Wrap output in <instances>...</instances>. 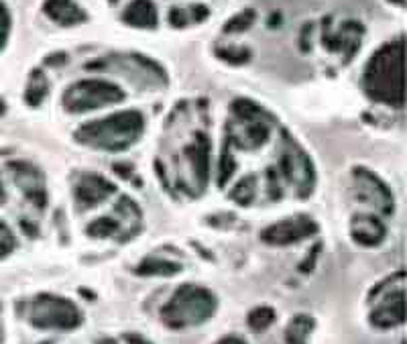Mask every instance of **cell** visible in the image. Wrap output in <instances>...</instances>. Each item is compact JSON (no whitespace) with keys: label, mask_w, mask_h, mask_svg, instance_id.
<instances>
[{"label":"cell","mask_w":407,"mask_h":344,"mask_svg":"<svg viewBox=\"0 0 407 344\" xmlns=\"http://www.w3.org/2000/svg\"><path fill=\"white\" fill-rule=\"evenodd\" d=\"M364 90L383 104L403 106L406 100V41L381 47L364 70Z\"/></svg>","instance_id":"6da1fadb"},{"label":"cell","mask_w":407,"mask_h":344,"mask_svg":"<svg viewBox=\"0 0 407 344\" xmlns=\"http://www.w3.org/2000/svg\"><path fill=\"white\" fill-rule=\"evenodd\" d=\"M143 131V117L135 110L112 114L108 119L86 122L76 133L77 141L96 149L122 151L131 147Z\"/></svg>","instance_id":"7a4b0ae2"},{"label":"cell","mask_w":407,"mask_h":344,"mask_svg":"<svg viewBox=\"0 0 407 344\" xmlns=\"http://www.w3.org/2000/svg\"><path fill=\"white\" fill-rule=\"evenodd\" d=\"M216 310V298L197 285H183L161 310V318L169 328H188L206 322Z\"/></svg>","instance_id":"3957f363"},{"label":"cell","mask_w":407,"mask_h":344,"mask_svg":"<svg viewBox=\"0 0 407 344\" xmlns=\"http://www.w3.org/2000/svg\"><path fill=\"white\" fill-rule=\"evenodd\" d=\"M122 98L124 92L119 86L102 80H86L67 88V92L63 94V106L67 112H86L94 108L116 104Z\"/></svg>","instance_id":"277c9868"},{"label":"cell","mask_w":407,"mask_h":344,"mask_svg":"<svg viewBox=\"0 0 407 344\" xmlns=\"http://www.w3.org/2000/svg\"><path fill=\"white\" fill-rule=\"evenodd\" d=\"M29 320L35 328L72 330L82 324V314L70 299L39 296L33 301Z\"/></svg>","instance_id":"5b68a950"},{"label":"cell","mask_w":407,"mask_h":344,"mask_svg":"<svg viewBox=\"0 0 407 344\" xmlns=\"http://www.w3.org/2000/svg\"><path fill=\"white\" fill-rule=\"evenodd\" d=\"M318 230V225L308 218V216H295V218H287L277 225L269 226L263 230V240L275 244V247H283V244H291L298 240L312 237Z\"/></svg>","instance_id":"8992f818"},{"label":"cell","mask_w":407,"mask_h":344,"mask_svg":"<svg viewBox=\"0 0 407 344\" xmlns=\"http://www.w3.org/2000/svg\"><path fill=\"white\" fill-rule=\"evenodd\" d=\"M406 320V294L393 291L379 303L371 314V322L377 328H393Z\"/></svg>","instance_id":"52a82bcc"},{"label":"cell","mask_w":407,"mask_h":344,"mask_svg":"<svg viewBox=\"0 0 407 344\" xmlns=\"http://www.w3.org/2000/svg\"><path fill=\"white\" fill-rule=\"evenodd\" d=\"M110 194H114V186L96 173H86L76 183V200L80 206H96Z\"/></svg>","instance_id":"ba28073f"},{"label":"cell","mask_w":407,"mask_h":344,"mask_svg":"<svg viewBox=\"0 0 407 344\" xmlns=\"http://www.w3.org/2000/svg\"><path fill=\"white\" fill-rule=\"evenodd\" d=\"M352 239L364 247H375L385 237V226L375 216H354L352 218Z\"/></svg>","instance_id":"9c48e42d"},{"label":"cell","mask_w":407,"mask_h":344,"mask_svg":"<svg viewBox=\"0 0 407 344\" xmlns=\"http://www.w3.org/2000/svg\"><path fill=\"white\" fill-rule=\"evenodd\" d=\"M47 16H51L60 25H77L86 21V13L72 0H47L45 2Z\"/></svg>","instance_id":"30bf717a"},{"label":"cell","mask_w":407,"mask_h":344,"mask_svg":"<svg viewBox=\"0 0 407 344\" xmlns=\"http://www.w3.org/2000/svg\"><path fill=\"white\" fill-rule=\"evenodd\" d=\"M281 165H283V173L289 181L298 183V186H312L314 180V171L312 165L308 163V159L302 153H286L281 157Z\"/></svg>","instance_id":"8fae6325"},{"label":"cell","mask_w":407,"mask_h":344,"mask_svg":"<svg viewBox=\"0 0 407 344\" xmlns=\"http://www.w3.org/2000/svg\"><path fill=\"white\" fill-rule=\"evenodd\" d=\"M122 21L133 25V27H141V29H151L157 25V11L151 0H133L124 15Z\"/></svg>","instance_id":"7c38bea8"},{"label":"cell","mask_w":407,"mask_h":344,"mask_svg":"<svg viewBox=\"0 0 407 344\" xmlns=\"http://www.w3.org/2000/svg\"><path fill=\"white\" fill-rule=\"evenodd\" d=\"M180 269V265L169 263V261H145L136 269V273H141V275H173V273H178Z\"/></svg>","instance_id":"4fadbf2b"},{"label":"cell","mask_w":407,"mask_h":344,"mask_svg":"<svg viewBox=\"0 0 407 344\" xmlns=\"http://www.w3.org/2000/svg\"><path fill=\"white\" fill-rule=\"evenodd\" d=\"M273 320H275V312H273L271 308H256L253 310L251 314H249V326L256 332H263L265 328H269L273 324Z\"/></svg>","instance_id":"5bb4252c"},{"label":"cell","mask_w":407,"mask_h":344,"mask_svg":"<svg viewBox=\"0 0 407 344\" xmlns=\"http://www.w3.org/2000/svg\"><path fill=\"white\" fill-rule=\"evenodd\" d=\"M310 330H312V320L300 316V318L293 320V324H291L289 330H287V340L291 344H303L305 334H308Z\"/></svg>","instance_id":"9a60e30c"},{"label":"cell","mask_w":407,"mask_h":344,"mask_svg":"<svg viewBox=\"0 0 407 344\" xmlns=\"http://www.w3.org/2000/svg\"><path fill=\"white\" fill-rule=\"evenodd\" d=\"M45 92H47V82L43 75L35 74L33 75V82H31V86L27 88V100H29V104H39L43 98H45Z\"/></svg>","instance_id":"2e32d148"},{"label":"cell","mask_w":407,"mask_h":344,"mask_svg":"<svg viewBox=\"0 0 407 344\" xmlns=\"http://www.w3.org/2000/svg\"><path fill=\"white\" fill-rule=\"evenodd\" d=\"M232 198H234V202L249 204V202L255 198V178H246V180H242L241 183L234 188Z\"/></svg>","instance_id":"e0dca14e"},{"label":"cell","mask_w":407,"mask_h":344,"mask_svg":"<svg viewBox=\"0 0 407 344\" xmlns=\"http://www.w3.org/2000/svg\"><path fill=\"white\" fill-rule=\"evenodd\" d=\"M253 21H255V11H242L241 15H237L234 18H230L227 23V33H239V31L249 29L251 25H253Z\"/></svg>","instance_id":"ac0fdd59"},{"label":"cell","mask_w":407,"mask_h":344,"mask_svg":"<svg viewBox=\"0 0 407 344\" xmlns=\"http://www.w3.org/2000/svg\"><path fill=\"white\" fill-rule=\"evenodd\" d=\"M116 228H119V222H116V220H112V218H100V220H96L88 230H90V235H94V237H108V235L116 232Z\"/></svg>","instance_id":"d6986e66"},{"label":"cell","mask_w":407,"mask_h":344,"mask_svg":"<svg viewBox=\"0 0 407 344\" xmlns=\"http://www.w3.org/2000/svg\"><path fill=\"white\" fill-rule=\"evenodd\" d=\"M218 55L222 60L230 61V63H244V61L251 58V53L246 49H220Z\"/></svg>","instance_id":"ffe728a7"},{"label":"cell","mask_w":407,"mask_h":344,"mask_svg":"<svg viewBox=\"0 0 407 344\" xmlns=\"http://www.w3.org/2000/svg\"><path fill=\"white\" fill-rule=\"evenodd\" d=\"M232 171H234V159L230 157V153H224L222 155V159H220V176H218V181H220V186H224L228 181V178L232 176Z\"/></svg>","instance_id":"44dd1931"},{"label":"cell","mask_w":407,"mask_h":344,"mask_svg":"<svg viewBox=\"0 0 407 344\" xmlns=\"http://www.w3.org/2000/svg\"><path fill=\"white\" fill-rule=\"evenodd\" d=\"M9 29H11V16L6 13L4 6H0V49L6 43V37H9Z\"/></svg>","instance_id":"7402d4cb"},{"label":"cell","mask_w":407,"mask_h":344,"mask_svg":"<svg viewBox=\"0 0 407 344\" xmlns=\"http://www.w3.org/2000/svg\"><path fill=\"white\" fill-rule=\"evenodd\" d=\"M169 23H171L173 27H185V25H188V13L181 11V9H173V11L169 13Z\"/></svg>","instance_id":"603a6c76"},{"label":"cell","mask_w":407,"mask_h":344,"mask_svg":"<svg viewBox=\"0 0 407 344\" xmlns=\"http://www.w3.org/2000/svg\"><path fill=\"white\" fill-rule=\"evenodd\" d=\"M216 344H246L242 338H237V336H227V338H222V340H218Z\"/></svg>","instance_id":"cb8c5ba5"},{"label":"cell","mask_w":407,"mask_h":344,"mask_svg":"<svg viewBox=\"0 0 407 344\" xmlns=\"http://www.w3.org/2000/svg\"><path fill=\"white\" fill-rule=\"evenodd\" d=\"M126 340H129L131 344H149L147 340H143L141 336H135V334H129V336H126Z\"/></svg>","instance_id":"d4e9b609"},{"label":"cell","mask_w":407,"mask_h":344,"mask_svg":"<svg viewBox=\"0 0 407 344\" xmlns=\"http://www.w3.org/2000/svg\"><path fill=\"white\" fill-rule=\"evenodd\" d=\"M393 2H395V4H403L406 0H393Z\"/></svg>","instance_id":"484cf974"},{"label":"cell","mask_w":407,"mask_h":344,"mask_svg":"<svg viewBox=\"0 0 407 344\" xmlns=\"http://www.w3.org/2000/svg\"><path fill=\"white\" fill-rule=\"evenodd\" d=\"M2 195H4V194H2V188H0V200H2Z\"/></svg>","instance_id":"4316f807"},{"label":"cell","mask_w":407,"mask_h":344,"mask_svg":"<svg viewBox=\"0 0 407 344\" xmlns=\"http://www.w3.org/2000/svg\"><path fill=\"white\" fill-rule=\"evenodd\" d=\"M110 2H119V0H110Z\"/></svg>","instance_id":"83f0119b"}]
</instances>
